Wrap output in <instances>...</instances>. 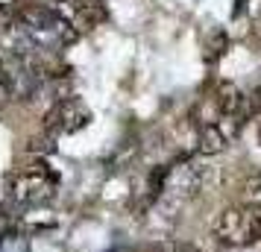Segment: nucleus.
<instances>
[{"instance_id": "obj_1", "label": "nucleus", "mask_w": 261, "mask_h": 252, "mask_svg": "<svg viewBox=\"0 0 261 252\" xmlns=\"http://www.w3.org/2000/svg\"><path fill=\"white\" fill-rule=\"evenodd\" d=\"M76 38L73 30L56 9L50 6H27L24 12L12 18V24L6 30V53H18V56H44V53H56L65 44H71Z\"/></svg>"}, {"instance_id": "obj_2", "label": "nucleus", "mask_w": 261, "mask_h": 252, "mask_svg": "<svg viewBox=\"0 0 261 252\" xmlns=\"http://www.w3.org/2000/svg\"><path fill=\"white\" fill-rule=\"evenodd\" d=\"M212 235L226 246H247L261 238V205H235L214 220Z\"/></svg>"}, {"instance_id": "obj_3", "label": "nucleus", "mask_w": 261, "mask_h": 252, "mask_svg": "<svg viewBox=\"0 0 261 252\" xmlns=\"http://www.w3.org/2000/svg\"><path fill=\"white\" fill-rule=\"evenodd\" d=\"M53 193H56V182L50 179V173L33 167V170L15 173L12 179H6L3 197L9 203H15L18 208H38V205L50 203Z\"/></svg>"}, {"instance_id": "obj_4", "label": "nucleus", "mask_w": 261, "mask_h": 252, "mask_svg": "<svg viewBox=\"0 0 261 252\" xmlns=\"http://www.w3.org/2000/svg\"><path fill=\"white\" fill-rule=\"evenodd\" d=\"M88 120H91V111H88L80 100L62 97V100H56L53 108L47 111V129H53L56 135H68V132L83 129Z\"/></svg>"}, {"instance_id": "obj_5", "label": "nucleus", "mask_w": 261, "mask_h": 252, "mask_svg": "<svg viewBox=\"0 0 261 252\" xmlns=\"http://www.w3.org/2000/svg\"><path fill=\"white\" fill-rule=\"evenodd\" d=\"M0 252H30V240L21 232L9 229V232L0 235Z\"/></svg>"}, {"instance_id": "obj_6", "label": "nucleus", "mask_w": 261, "mask_h": 252, "mask_svg": "<svg viewBox=\"0 0 261 252\" xmlns=\"http://www.w3.org/2000/svg\"><path fill=\"white\" fill-rule=\"evenodd\" d=\"M247 191H249V200H252V205H261V173L247 185Z\"/></svg>"}]
</instances>
